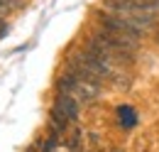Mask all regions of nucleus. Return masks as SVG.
<instances>
[{
	"mask_svg": "<svg viewBox=\"0 0 159 152\" xmlns=\"http://www.w3.org/2000/svg\"><path fill=\"white\" fill-rule=\"evenodd\" d=\"M103 10L130 20L132 25H137L139 30H144L147 35L159 27V12L139 5L137 0H103Z\"/></svg>",
	"mask_w": 159,
	"mask_h": 152,
	"instance_id": "obj_1",
	"label": "nucleus"
},
{
	"mask_svg": "<svg viewBox=\"0 0 159 152\" xmlns=\"http://www.w3.org/2000/svg\"><path fill=\"white\" fill-rule=\"evenodd\" d=\"M96 22L105 32H110L115 37H122V39H132V42H142L144 35H147L144 30H139L137 25H132L130 20L120 17V15H113L108 10H96Z\"/></svg>",
	"mask_w": 159,
	"mask_h": 152,
	"instance_id": "obj_2",
	"label": "nucleus"
},
{
	"mask_svg": "<svg viewBox=\"0 0 159 152\" xmlns=\"http://www.w3.org/2000/svg\"><path fill=\"white\" fill-rule=\"evenodd\" d=\"M57 91H59V93H71L79 103H93L100 93V86H91V83L76 78L74 74L64 71V74L57 78Z\"/></svg>",
	"mask_w": 159,
	"mask_h": 152,
	"instance_id": "obj_3",
	"label": "nucleus"
},
{
	"mask_svg": "<svg viewBox=\"0 0 159 152\" xmlns=\"http://www.w3.org/2000/svg\"><path fill=\"white\" fill-rule=\"evenodd\" d=\"M52 108H57L59 113H64L71 123H76L79 120V113H81V106L79 101L74 98L71 93H57V98H54V106Z\"/></svg>",
	"mask_w": 159,
	"mask_h": 152,
	"instance_id": "obj_4",
	"label": "nucleus"
},
{
	"mask_svg": "<svg viewBox=\"0 0 159 152\" xmlns=\"http://www.w3.org/2000/svg\"><path fill=\"white\" fill-rule=\"evenodd\" d=\"M49 118H52V128H49V130H54V133H59V135H64L71 125H74V123H71L64 113H59L57 108H52V111H49Z\"/></svg>",
	"mask_w": 159,
	"mask_h": 152,
	"instance_id": "obj_5",
	"label": "nucleus"
},
{
	"mask_svg": "<svg viewBox=\"0 0 159 152\" xmlns=\"http://www.w3.org/2000/svg\"><path fill=\"white\" fill-rule=\"evenodd\" d=\"M22 0H0V15H7L12 10H20Z\"/></svg>",
	"mask_w": 159,
	"mask_h": 152,
	"instance_id": "obj_6",
	"label": "nucleus"
},
{
	"mask_svg": "<svg viewBox=\"0 0 159 152\" xmlns=\"http://www.w3.org/2000/svg\"><path fill=\"white\" fill-rule=\"evenodd\" d=\"M139 5H144V7H149V10H154L159 12V0H137Z\"/></svg>",
	"mask_w": 159,
	"mask_h": 152,
	"instance_id": "obj_7",
	"label": "nucleus"
},
{
	"mask_svg": "<svg viewBox=\"0 0 159 152\" xmlns=\"http://www.w3.org/2000/svg\"><path fill=\"white\" fill-rule=\"evenodd\" d=\"M7 30H10V27H7V22H5L2 15H0V37H5V35H7Z\"/></svg>",
	"mask_w": 159,
	"mask_h": 152,
	"instance_id": "obj_8",
	"label": "nucleus"
},
{
	"mask_svg": "<svg viewBox=\"0 0 159 152\" xmlns=\"http://www.w3.org/2000/svg\"><path fill=\"white\" fill-rule=\"evenodd\" d=\"M154 42H157V44H159V32H157V35H154Z\"/></svg>",
	"mask_w": 159,
	"mask_h": 152,
	"instance_id": "obj_9",
	"label": "nucleus"
}]
</instances>
